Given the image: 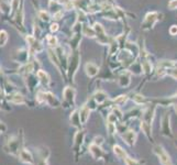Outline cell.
Returning <instances> with one entry per match:
<instances>
[{"label": "cell", "instance_id": "obj_3", "mask_svg": "<svg viewBox=\"0 0 177 165\" xmlns=\"http://www.w3.org/2000/svg\"><path fill=\"white\" fill-rule=\"evenodd\" d=\"M89 152L92 153V157L96 160H99L103 156V152H102V150H101V148H100L99 145L94 144V143L89 146Z\"/></svg>", "mask_w": 177, "mask_h": 165}, {"label": "cell", "instance_id": "obj_20", "mask_svg": "<svg viewBox=\"0 0 177 165\" xmlns=\"http://www.w3.org/2000/svg\"><path fill=\"white\" fill-rule=\"evenodd\" d=\"M107 129H108L109 133L113 134L114 132H116V125H114V123H111V122H108V123H107Z\"/></svg>", "mask_w": 177, "mask_h": 165}, {"label": "cell", "instance_id": "obj_8", "mask_svg": "<svg viewBox=\"0 0 177 165\" xmlns=\"http://www.w3.org/2000/svg\"><path fill=\"white\" fill-rule=\"evenodd\" d=\"M85 70H86V73H87V75L90 76V77H92V76L97 75L98 67L92 63H87L86 64V66H85Z\"/></svg>", "mask_w": 177, "mask_h": 165}, {"label": "cell", "instance_id": "obj_5", "mask_svg": "<svg viewBox=\"0 0 177 165\" xmlns=\"http://www.w3.org/2000/svg\"><path fill=\"white\" fill-rule=\"evenodd\" d=\"M157 13L156 12H152V13H149V15H146L145 18V21H144V23H143V29H148V28H152V26L156 22V17Z\"/></svg>", "mask_w": 177, "mask_h": 165}, {"label": "cell", "instance_id": "obj_32", "mask_svg": "<svg viewBox=\"0 0 177 165\" xmlns=\"http://www.w3.org/2000/svg\"><path fill=\"white\" fill-rule=\"evenodd\" d=\"M7 130V127L3 125L2 122H0V132H5Z\"/></svg>", "mask_w": 177, "mask_h": 165}, {"label": "cell", "instance_id": "obj_30", "mask_svg": "<svg viewBox=\"0 0 177 165\" xmlns=\"http://www.w3.org/2000/svg\"><path fill=\"white\" fill-rule=\"evenodd\" d=\"M169 33H171L172 35L177 34V26H172L171 30H169Z\"/></svg>", "mask_w": 177, "mask_h": 165}, {"label": "cell", "instance_id": "obj_1", "mask_svg": "<svg viewBox=\"0 0 177 165\" xmlns=\"http://www.w3.org/2000/svg\"><path fill=\"white\" fill-rule=\"evenodd\" d=\"M154 153L157 155V157L160 159V162L162 163L163 165H172V162H171V157L167 153H166V151L164 150L161 145H156L154 146Z\"/></svg>", "mask_w": 177, "mask_h": 165}, {"label": "cell", "instance_id": "obj_2", "mask_svg": "<svg viewBox=\"0 0 177 165\" xmlns=\"http://www.w3.org/2000/svg\"><path fill=\"white\" fill-rule=\"evenodd\" d=\"M122 139L124 140L127 144L132 146L135 144V141H137V133L132 130L127 131V132H124V134H122Z\"/></svg>", "mask_w": 177, "mask_h": 165}, {"label": "cell", "instance_id": "obj_31", "mask_svg": "<svg viewBox=\"0 0 177 165\" xmlns=\"http://www.w3.org/2000/svg\"><path fill=\"white\" fill-rule=\"evenodd\" d=\"M57 29H58V26H57L56 23H53V24L51 26V31H52V32L57 31Z\"/></svg>", "mask_w": 177, "mask_h": 165}, {"label": "cell", "instance_id": "obj_11", "mask_svg": "<svg viewBox=\"0 0 177 165\" xmlns=\"http://www.w3.org/2000/svg\"><path fill=\"white\" fill-rule=\"evenodd\" d=\"M162 131H163V134H165V136L171 134V129H169V116H166L165 118L163 119Z\"/></svg>", "mask_w": 177, "mask_h": 165}, {"label": "cell", "instance_id": "obj_6", "mask_svg": "<svg viewBox=\"0 0 177 165\" xmlns=\"http://www.w3.org/2000/svg\"><path fill=\"white\" fill-rule=\"evenodd\" d=\"M64 98L69 105H74L75 101V90L73 88H69L67 87L65 90H64Z\"/></svg>", "mask_w": 177, "mask_h": 165}, {"label": "cell", "instance_id": "obj_13", "mask_svg": "<svg viewBox=\"0 0 177 165\" xmlns=\"http://www.w3.org/2000/svg\"><path fill=\"white\" fill-rule=\"evenodd\" d=\"M94 99L96 100L97 104H102V102L107 99V95L105 93H102V91H98V93L95 94Z\"/></svg>", "mask_w": 177, "mask_h": 165}, {"label": "cell", "instance_id": "obj_16", "mask_svg": "<svg viewBox=\"0 0 177 165\" xmlns=\"http://www.w3.org/2000/svg\"><path fill=\"white\" fill-rule=\"evenodd\" d=\"M141 129H142V131L144 132V134L145 136H148L149 138H151V125H149V123H146V122L142 121V123H141Z\"/></svg>", "mask_w": 177, "mask_h": 165}, {"label": "cell", "instance_id": "obj_25", "mask_svg": "<svg viewBox=\"0 0 177 165\" xmlns=\"http://www.w3.org/2000/svg\"><path fill=\"white\" fill-rule=\"evenodd\" d=\"M132 99H133L137 104H142V102H144V98H143V96H140V95H135Z\"/></svg>", "mask_w": 177, "mask_h": 165}, {"label": "cell", "instance_id": "obj_21", "mask_svg": "<svg viewBox=\"0 0 177 165\" xmlns=\"http://www.w3.org/2000/svg\"><path fill=\"white\" fill-rule=\"evenodd\" d=\"M126 100H127V96H119L117 99H114V102L116 104H118V105H122V104H124L126 102Z\"/></svg>", "mask_w": 177, "mask_h": 165}, {"label": "cell", "instance_id": "obj_29", "mask_svg": "<svg viewBox=\"0 0 177 165\" xmlns=\"http://www.w3.org/2000/svg\"><path fill=\"white\" fill-rule=\"evenodd\" d=\"M40 15H41V18H42V20H44V21H49V15H47V13H46V12L42 11V12L40 13Z\"/></svg>", "mask_w": 177, "mask_h": 165}, {"label": "cell", "instance_id": "obj_14", "mask_svg": "<svg viewBox=\"0 0 177 165\" xmlns=\"http://www.w3.org/2000/svg\"><path fill=\"white\" fill-rule=\"evenodd\" d=\"M37 77H39V79H40L44 85L49 84V81H50L49 76H47V74H46L44 70H39V72H37Z\"/></svg>", "mask_w": 177, "mask_h": 165}, {"label": "cell", "instance_id": "obj_23", "mask_svg": "<svg viewBox=\"0 0 177 165\" xmlns=\"http://www.w3.org/2000/svg\"><path fill=\"white\" fill-rule=\"evenodd\" d=\"M58 2H60L61 5H63V6H65L67 9H71V0H58ZM71 6H73V5H71Z\"/></svg>", "mask_w": 177, "mask_h": 165}, {"label": "cell", "instance_id": "obj_26", "mask_svg": "<svg viewBox=\"0 0 177 165\" xmlns=\"http://www.w3.org/2000/svg\"><path fill=\"white\" fill-rule=\"evenodd\" d=\"M103 143V138L102 136H96L94 139V144H97V145H101Z\"/></svg>", "mask_w": 177, "mask_h": 165}, {"label": "cell", "instance_id": "obj_4", "mask_svg": "<svg viewBox=\"0 0 177 165\" xmlns=\"http://www.w3.org/2000/svg\"><path fill=\"white\" fill-rule=\"evenodd\" d=\"M19 156H20V160L23 163H26V164L33 165V157H32L31 153L29 152L28 150H21L20 153H19Z\"/></svg>", "mask_w": 177, "mask_h": 165}, {"label": "cell", "instance_id": "obj_15", "mask_svg": "<svg viewBox=\"0 0 177 165\" xmlns=\"http://www.w3.org/2000/svg\"><path fill=\"white\" fill-rule=\"evenodd\" d=\"M84 140V132H78L76 136H75V142H74V146L75 148H79L82 143H83Z\"/></svg>", "mask_w": 177, "mask_h": 165}, {"label": "cell", "instance_id": "obj_18", "mask_svg": "<svg viewBox=\"0 0 177 165\" xmlns=\"http://www.w3.org/2000/svg\"><path fill=\"white\" fill-rule=\"evenodd\" d=\"M8 41V33L6 31H0V46H5Z\"/></svg>", "mask_w": 177, "mask_h": 165}, {"label": "cell", "instance_id": "obj_17", "mask_svg": "<svg viewBox=\"0 0 177 165\" xmlns=\"http://www.w3.org/2000/svg\"><path fill=\"white\" fill-rule=\"evenodd\" d=\"M10 100H11L13 104H23V97L20 95V94H13L10 97Z\"/></svg>", "mask_w": 177, "mask_h": 165}, {"label": "cell", "instance_id": "obj_9", "mask_svg": "<svg viewBox=\"0 0 177 165\" xmlns=\"http://www.w3.org/2000/svg\"><path fill=\"white\" fill-rule=\"evenodd\" d=\"M79 117H80V121H82V123H86L87 122V120H88L89 118V107H87V106H84L82 109H80L79 111Z\"/></svg>", "mask_w": 177, "mask_h": 165}, {"label": "cell", "instance_id": "obj_24", "mask_svg": "<svg viewBox=\"0 0 177 165\" xmlns=\"http://www.w3.org/2000/svg\"><path fill=\"white\" fill-rule=\"evenodd\" d=\"M11 9H12V13H13V12L17 10V9H19V0H12Z\"/></svg>", "mask_w": 177, "mask_h": 165}, {"label": "cell", "instance_id": "obj_27", "mask_svg": "<svg viewBox=\"0 0 177 165\" xmlns=\"http://www.w3.org/2000/svg\"><path fill=\"white\" fill-rule=\"evenodd\" d=\"M116 121H117V117H116V115H113V113H110V115L108 116V122L114 123Z\"/></svg>", "mask_w": 177, "mask_h": 165}, {"label": "cell", "instance_id": "obj_19", "mask_svg": "<svg viewBox=\"0 0 177 165\" xmlns=\"http://www.w3.org/2000/svg\"><path fill=\"white\" fill-rule=\"evenodd\" d=\"M47 43H49L51 46H56L57 39L55 38L54 35H49V36H47Z\"/></svg>", "mask_w": 177, "mask_h": 165}, {"label": "cell", "instance_id": "obj_12", "mask_svg": "<svg viewBox=\"0 0 177 165\" xmlns=\"http://www.w3.org/2000/svg\"><path fill=\"white\" fill-rule=\"evenodd\" d=\"M71 125H75V127H77V128L80 127V122L82 121H80V117H79V115H78L77 111H75V112L71 116Z\"/></svg>", "mask_w": 177, "mask_h": 165}, {"label": "cell", "instance_id": "obj_22", "mask_svg": "<svg viewBox=\"0 0 177 165\" xmlns=\"http://www.w3.org/2000/svg\"><path fill=\"white\" fill-rule=\"evenodd\" d=\"M126 161V164L127 165H140V163L137 162V161H135V160L131 159V157H128L127 156V159L124 160Z\"/></svg>", "mask_w": 177, "mask_h": 165}, {"label": "cell", "instance_id": "obj_28", "mask_svg": "<svg viewBox=\"0 0 177 165\" xmlns=\"http://www.w3.org/2000/svg\"><path fill=\"white\" fill-rule=\"evenodd\" d=\"M167 74H169V75L173 76L174 78H176V79H177V70H168Z\"/></svg>", "mask_w": 177, "mask_h": 165}, {"label": "cell", "instance_id": "obj_7", "mask_svg": "<svg viewBox=\"0 0 177 165\" xmlns=\"http://www.w3.org/2000/svg\"><path fill=\"white\" fill-rule=\"evenodd\" d=\"M26 41L29 42V45H30L31 49H33L34 51H36V52L42 51V46H41V44L39 43V42H37V41L35 40L33 36H26Z\"/></svg>", "mask_w": 177, "mask_h": 165}, {"label": "cell", "instance_id": "obj_10", "mask_svg": "<svg viewBox=\"0 0 177 165\" xmlns=\"http://www.w3.org/2000/svg\"><path fill=\"white\" fill-rule=\"evenodd\" d=\"M113 152H114V154H116V156H117L118 159H121V160H126L127 159L126 151L123 150L120 145H114L113 146Z\"/></svg>", "mask_w": 177, "mask_h": 165}]
</instances>
